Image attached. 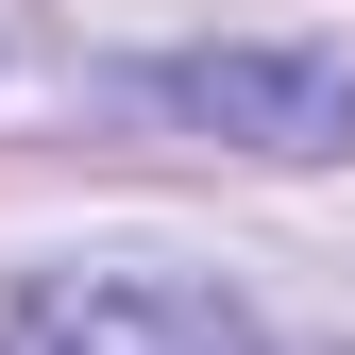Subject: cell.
Segmentation results:
<instances>
[{
	"label": "cell",
	"mask_w": 355,
	"mask_h": 355,
	"mask_svg": "<svg viewBox=\"0 0 355 355\" xmlns=\"http://www.w3.org/2000/svg\"><path fill=\"white\" fill-rule=\"evenodd\" d=\"M0 355H271V338L187 271H51L0 322Z\"/></svg>",
	"instance_id": "1"
},
{
	"label": "cell",
	"mask_w": 355,
	"mask_h": 355,
	"mask_svg": "<svg viewBox=\"0 0 355 355\" xmlns=\"http://www.w3.org/2000/svg\"><path fill=\"white\" fill-rule=\"evenodd\" d=\"M153 102L203 119V136H237V153H338L355 136V68L338 51H187Z\"/></svg>",
	"instance_id": "2"
}]
</instances>
